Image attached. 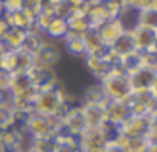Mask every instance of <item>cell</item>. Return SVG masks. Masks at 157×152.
I'll use <instances>...</instances> for the list:
<instances>
[{
    "mask_svg": "<svg viewBox=\"0 0 157 152\" xmlns=\"http://www.w3.org/2000/svg\"><path fill=\"white\" fill-rule=\"evenodd\" d=\"M103 91H105L108 100H118V101H127L132 95V88L128 83V76L122 73L120 69H113L105 80L100 81Z\"/></svg>",
    "mask_w": 157,
    "mask_h": 152,
    "instance_id": "cell-1",
    "label": "cell"
},
{
    "mask_svg": "<svg viewBox=\"0 0 157 152\" xmlns=\"http://www.w3.org/2000/svg\"><path fill=\"white\" fill-rule=\"evenodd\" d=\"M63 96H64V86L61 84V81L52 88L37 91L34 100V111L41 115H48V117H54Z\"/></svg>",
    "mask_w": 157,
    "mask_h": 152,
    "instance_id": "cell-2",
    "label": "cell"
},
{
    "mask_svg": "<svg viewBox=\"0 0 157 152\" xmlns=\"http://www.w3.org/2000/svg\"><path fill=\"white\" fill-rule=\"evenodd\" d=\"M61 122L56 120L54 117H48V115H41L32 111L29 115L25 130L29 132L32 138H44V137H56L59 132Z\"/></svg>",
    "mask_w": 157,
    "mask_h": 152,
    "instance_id": "cell-3",
    "label": "cell"
},
{
    "mask_svg": "<svg viewBox=\"0 0 157 152\" xmlns=\"http://www.w3.org/2000/svg\"><path fill=\"white\" fill-rule=\"evenodd\" d=\"M154 127H157V115H130L122 125L120 134L125 137H145Z\"/></svg>",
    "mask_w": 157,
    "mask_h": 152,
    "instance_id": "cell-4",
    "label": "cell"
},
{
    "mask_svg": "<svg viewBox=\"0 0 157 152\" xmlns=\"http://www.w3.org/2000/svg\"><path fill=\"white\" fill-rule=\"evenodd\" d=\"M61 63V47L54 41H48L41 46V49L34 54V64L48 69H56V66Z\"/></svg>",
    "mask_w": 157,
    "mask_h": 152,
    "instance_id": "cell-5",
    "label": "cell"
},
{
    "mask_svg": "<svg viewBox=\"0 0 157 152\" xmlns=\"http://www.w3.org/2000/svg\"><path fill=\"white\" fill-rule=\"evenodd\" d=\"M128 83L132 91L157 90V71L140 66L128 74Z\"/></svg>",
    "mask_w": 157,
    "mask_h": 152,
    "instance_id": "cell-6",
    "label": "cell"
},
{
    "mask_svg": "<svg viewBox=\"0 0 157 152\" xmlns=\"http://www.w3.org/2000/svg\"><path fill=\"white\" fill-rule=\"evenodd\" d=\"M108 137L101 127L98 128H86L81 135H79V147L83 152H103V149L108 144Z\"/></svg>",
    "mask_w": 157,
    "mask_h": 152,
    "instance_id": "cell-7",
    "label": "cell"
},
{
    "mask_svg": "<svg viewBox=\"0 0 157 152\" xmlns=\"http://www.w3.org/2000/svg\"><path fill=\"white\" fill-rule=\"evenodd\" d=\"M83 68H85L86 74L98 83L113 71V66L105 56H85L83 57Z\"/></svg>",
    "mask_w": 157,
    "mask_h": 152,
    "instance_id": "cell-8",
    "label": "cell"
},
{
    "mask_svg": "<svg viewBox=\"0 0 157 152\" xmlns=\"http://www.w3.org/2000/svg\"><path fill=\"white\" fill-rule=\"evenodd\" d=\"M29 78L32 81V86L37 91L41 90H48V88H52L59 83V78L56 74L54 69H48V68H41V66H32L31 69L27 71Z\"/></svg>",
    "mask_w": 157,
    "mask_h": 152,
    "instance_id": "cell-9",
    "label": "cell"
},
{
    "mask_svg": "<svg viewBox=\"0 0 157 152\" xmlns=\"http://www.w3.org/2000/svg\"><path fill=\"white\" fill-rule=\"evenodd\" d=\"M86 130V122H85V117L81 113V107H75L64 118L61 120V127H59V132L63 134H68V135H73V137H78Z\"/></svg>",
    "mask_w": 157,
    "mask_h": 152,
    "instance_id": "cell-10",
    "label": "cell"
},
{
    "mask_svg": "<svg viewBox=\"0 0 157 152\" xmlns=\"http://www.w3.org/2000/svg\"><path fill=\"white\" fill-rule=\"evenodd\" d=\"M103 115H105V122L120 127L130 117V107L127 101L108 100L103 105Z\"/></svg>",
    "mask_w": 157,
    "mask_h": 152,
    "instance_id": "cell-11",
    "label": "cell"
},
{
    "mask_svg": "<svg viewBox=\"0 0 157 152\" xmlns=\"http://www.w3.org/2000/svg\"><path fill=\"white\" fill-rule=\"evenodd\" d=\"M130 36L133 39L137 53H145V51H150V49H157V30L137 25L133 30H130Z\"/></svg>",
    "mask_w": 157,
    "mask_h": 152,
    "instance_id": "cell-12",
    "label": "cell"
},
{
    "mask_svg": "<svg viewBox=\"0 0 157 152\" xmlns=\"http://www.w3.org/2000/svg\"><path fill=\"white\" fill-rule=\"evenodd\" d=\"M108 101L105 91H103L101 84L98 81H93V83H88L83 91L79 93V105H95V107H101Z\"/></svg>",
    "mask_w": 157,
    "mask_h": 152,
    "instance_id": "cell-13",
    "label": "cell"
},
{
    "mask_svg": "<svg viewBox=\"0 0 157 152\" xmlns=\"http://www.w3.org/2000/svg\"><path fill=\"white\" fill-rule=\"evenodd\" d=\"M85 17L91 29H98L101 24H105L106 20L112 19L105 3H95V2H90V0L85 3Z\"/></svg>",
    "mask_w": 157,
    "mask_h": 152,
    "instance_id": "cell-14",
    "label": "cell"
},
{
    "mask_svg": "<svg viewBox=\"0 0 157 152\" xmlns=\"http://www.w3.org/2000/svg\"><path fill=\"white\" fill-rule=\"evenodd\" d=\"M9 91L12 96H24V95H32L37 93L32 81L27 73H14L10 74V83H9Z\"/></svg>",
    "mask_w": 157,
    "mask_h": 152,
    "instance_id": "cell-15",
    "label": "cell"
},
{
    "mask_svg": "<svg viewBox=\"0 0 157 152\" xmlns=\"http://www.w3.org/2000/svg\"><path fill=\"white\" fill-rule=\"evenodd\" d=\"M95 30L98 32V36L101 37V41L105 42L106 47H110L120 36H122L123 32H125V30H123V27H122V24L118 22V19L106 20L105 24H101V25H100L98 29H95Z\"/></svg>",
    "mask_w": 157,
    "mask_h": 152,
    "instance_id": "cell-16",
    "label": "cell"
},
{
    "mask_svg": "<svg viewBox=\"0 0 157 152\" xmlns=\"http://www.w3.org/2000/svg\"><path fill=\"white\" fill-rule=\"evenodd\" d=\"M63 47H64L66 54H68L71 59H83L86 56L85 51V42H83V36H76V34L68 32V36L61 41Z\"/></svg>",
    "mask_w": 157,
    "mask_h": 152,
    "instance_id": "cell-17",
    "label": "cell"
},
{
    "mask_svg": "<svg viewBox=\"0 0 157 152\" xmlns=\"http://www.w3.org/2000/svg\"><path fill=\"white\" fill-rule=\"evenodd\" d=\"M83 42H85L86 56H105L108 51V47L105 46V42L101 41V37L98 36L95 29H90L83 36Z\"/></svg>",
    "mask_w": 157,
    "mask_h": 152,
    "instance_id": "cell-18",
    "label": "cell"
},
{
    "mask_svg": "<svg viewBox=\"0 0 157 152\" xmlns=\"http://www.w3.org/2000/svg\"><path fill=\"white\" fill-rule=\"evenodd\" d=\"M66 22H68L69 32L76 34V36H85V34L91 29L90 24H88V20H86V17H85V5L76 7V9L73 10V15L69 17Z\"/></svg>",
    "mask_w": 157,
    "mask_h": 152,
    "instance_id": "cell-19",
    "label": "cell"
},
{
    "mask_svg": "<svg viewBox=\"0 0 157 152\" xmlns=\"http://www.w3.org/2000/svg\"><path fill=\"white\" fill-rule=\"evenodd\" d=\"M69 29H68V22L64 19H59V17H54V19L49 22V25L46 27L44 30V37L48 41H54V42H61L66 36H68Z\"/></svg>",
    "mask_w": 157,
    "mask_h": 152,
    "instance_id": "cell-20",
    "label": "cell"
},
{
    "mask_svg": "<svg viewBox=\"0 0 157 152\" xmlns=\"http://www.w3.org/2000/svg\"><path fill=\"white\" fill-rule=\"evenodd\" d=\"M115 142H118L125 152H147L150 145H154L145 137H125L122 134H118Z\"/></svg>",
    "mask_w": 157,
    "mask_h": 152,
    "instance_id": "cell-21",
    "label": "cell"
},
{
    "mask_svg": "<svg viewBox=\"0 0 157 152\" xmlns=\"http://www.w3.org/2000/svg\"><path fill=\"white\" fill-rule=\"evenodd\" d=\"M81 107V113L85 117L86 128H98L105 122V115H103L101 107H95V105H79Z\"/></svg>",
    "mask_w": 157,
    "mask_h": 152,
    "instance_id": "cell-22",
    "label": "cell"
},
{
    "mask_svg": "<svg viewBox=\"0 0 157 152\" xmlns=\"http://www.w3.org/2000/svg\"><path fill=\"white\" fill-rule=\"evenodd\" d=\"M4 19H5V22L9 24V27L21 29V30H25V32L32 30V27H34V20H32L29 15H25L22 10H19V12H12V14H5Z\"/></svg>",
    "mask_w": 157,
    "mask_h": 152,
    "instance_id": "cell-23",
    "label": "cell"
},
{
    "mask_svg": "<svg viewBox=\"0 0 157 152\" xmlns=\"http://www.w3.org/2000/svg\"><path fill=\"white\" fill-rule=\"evenodd\" d=\"M110 51H113L118 57H125V56H128V54L135 53L137 49H135V44H133V39H132V36H130V32H123L122 36L110 46Z\"/></svg>",
    "mask_w": 157,
    "mask_h": 152,
    "instance_id": "cell-24",
    "label": "cell"
},
{
    "mask_svg": "<svg viewBox=\"0 0 157 152\" xmlns=\"http://www.w3.org/2000/svg\"><path fill=\"white\" fill-rule=\"evenodd\" d=\"M54 152H81L79 147V138L73 135L58 132L56 134V149Z\"/></svg>",
    "mask_w": 157,
    "mask_h": 152,
    "instance_id": "cell-25",
    "label": "cell"
},
{
    "mask_svg": "<svg viewBox=\"0 0 157 152\" xmlns=\"http://www.w3.org/2000/svg\"><path fill=\"white\" fill-rule=\"evenodd\" d=\"M44 42H46V37L42 36L41 32H37V30L32 29V30H29V32H25V37H24V42H22L21 51L34 56V54L41 49V46Z\"/></svg>",
    "mask_w": 157,
    "mask_h": 152,
    "instance_id": "cell-26",
    "label": "cell"
},
{
    "mask_svg": "<svg viewBox=\"0 0 157 152\" xmlns=\"http://www.w3.org/2000/svg\"><path fill=\"white\" fill-rule=\"evenodd\" d=\"M139 9H133V7H125V9L120 10L118 14V22L122 24L123 30L125 32H130V30H133L137 25H139Z\"/></svg>",
    "mask_w": 157,
    "mask_h": 152,
    "instance_id": "cell-27",
    "label": "cell"
},
{
    "mask_svg": "<svg viewBox=\"0 0 157 152\" xmlns=\"http://www.w3.org/2000/svg\"><path fill=\"white\" fill-rule=\"evenodd\" d=\"M24 37H25V30L10 27L9 32L5 34V37H4V42H5V46H7L9 51H21Z\"/></svg>",
    "mask_w": 157,
    "mask_h": 152,
    "instance_id": "cell-28",
    "label": "cell"
},
{
    "mask_svg": "<svg viewBox=\"0 0 157 152\" xmlns=\"http://www.w3.org/2000/svg\"><path fill=\"white\" fill-rule=\"evenodd\" d=\"M19 63V51H7L0 56V69L9 74H14L17 71Z\"/></svg>",
    "mask_w": 157,
    "mask_h": 152,
    "instance_id": "cell-29",
    "label": "cell"
},
{
    "mask_svg": "<svg viewBox=\"0 0 157 152\" xmlns=\"http://www.w3.org/2000/svg\"><path fill=\"white\" fill-rule=\"evenodd\" d=\"M139 25L157 30V9H145L139 12Z\"/></svg>",
    "mask_w": 157,
    "mask_h": 152,
    "instance_id": "cell-30",
    "label": "cell"
},
{
    "mask_svg": "<svg viewBox=\"0 0 157 152\" xmlns=\"http://www.w3.org/2000/svg\"><path fill=\"white\" fill-rule=\"evenodd\" d=\"M31 147L36 152H54L56 149V137H44V138H32Z\"/></svg>",
    "mask_w": 157,
    "mask_h": 152,
    "instance_id": "cell-31",
    "label": "cell"
},
{
    "mask_svg": "<svg viewBox=\"0 0 157 152\" xmlns=\"http://www.w3.org/2000/svg\"><path fill=\"white\" fill-rule=\"evenodd\" d=\"M42 7H44V0H24L22 12L34 20L36 17H37V14L42 10Z\"/></svg>",
    "mask_w": 157,
    "mask_h": 152,
    "instance_id": "cell-32",
    "label": "cell"
},
{
    "mask_svg": "<svg viewBox=\"0 0 157 152\" xmlns=\"http://www.w3.org/2000/svg\"><path fill=\"white\" fill-rule=\"evenodd\" d=\"M140 66L157 71V49H150L145 53H140Z\"/></svg>",
    "mask_w": 157,
    "mask_h": 152,
    "instance_id": "cell-33",
    "label": "cell"
},
{
    "mask_svg": "<svg viewBox=\"0 0 157 152\" xmlns=\"http://www.w3.org/2000/svg\"><path fill=\"white\" fill-rule=\"evenodd\" d=\"M32 66H34V56L24 53V51H19V63L15 73H27Z\"/></svg>",
    "mask_w": 157,
    "mask_h": 152,
    "instance_id": "cell-34",
    "label": "cell"
},
{
    "mask_svg": "<svg viewBox=\"0 0 157 152\" xmlns=\"http://www.w3.org/2000/svg\"><path fill=\"white\" fill-rule=\"evenodd\" d=\"M12 123V108L0 107V130L9 128Z\"/></svg>",
    "mask_w": 157,
    "mask_h": 152,
    "instance_id": "cell-35",
    "label": "cell"
},
{
    "mask_svg": "<svg viewBox=\"0 0 157 152\" xmlns=\"http://www.w3.org/2000/svg\"><path fill=\"white\" fill-rule=\"evenodd\" d=\"M4 5L5 14H12V12H19L24 7V0H0Z\"/></svg>",
    "mask_w": 157,
    "mask_h": 152,
    "instance_id": "cell-36",
    "label": "cell"
},
{
    "mask_svg": "<svg viewBox=\"0 0 157 152\" xmlns=\"http://www.w3.org/2000/svg\"><path fill=\"white\" fill-rule=\"evenodd\" d=\"M73 5H69L68 2H64V3H61V5H58V7H54V12H56V17H59V19H64V20H68L69 17L73 15Z\"/></svg>",
    "mask_w": 157,
    "mask_h": 152,
    "instance_id": "cell-37",
    "label": "cell"
},
{
    "mask_svg": "<svg viewBox=\"0 0 157 152\" xmlns=\"http://www.w3.org/2000/svg\"><path fill=\"white\" fill-rule=\"evenodd\" d=\"M0 107H9L12 108V95L9 90L0 91Z\"/></svg>",
    "mask_w": 157,
    "mask_h": 152,
    "instance_id": "cell-38",
    "label": "cell"
},
{
    "mask_svg": "<svg viewBox=\"0 0 157 152\" xmlns=\"http://www.w3.org/2000/svg\"><path fill=\"white\" fill-rule=\"evenodd\" d=\"M9 83H10V74L0 69V91L9 90Z\"/></svg>",
    "mask_w": 157,
    "mask_h": 152,
    "instance_id": "cell-39",
    "label": "cell"
},
{
    "mask_svg": "<svg viewBox=\"0 0 157 152\" xmlns=\"http://www.w3.org/2000/svg\"><path fill=\"white\" fill-rule=\"evenodd\" d=\"M103 152H125V150H123V147L118 144V142L112 140V142L106 144V147L103 149Z\"/></svg>",
    "mask_w": 157,
    "mask_h": 152,
    "instance_id": "cell-40",
    "label": "cell"
},
{
    "mask_svg": "<svg viewBox=\"0 0 157 152\" xmlns=\"http://www.w3.org/2000/svg\"><path fill=\"white\" fill-rule=\"evenodd\" d=\"M145 9H157V0H142L139 10H145Z\"/></svg>",
    "mask_w": 157,
    "mask_h": 152,
    "instance_id": "cell-41",
    "label": "cell"
},
{
    "mask_svg": "<svg viewBox=\"0 0 157 152\" xmlns=\"http://www.w3.org/2000/svg\"><path fill=\"white\" fill-rule=\"evenodd\" d=\"M9 29H10L9 24L5 22V19L2 17V19H0V41H4V37H5V34L9 32Z\"/></svg>",
    "mask_w": 157,
    "mask_h": 152,
    "instance_id": "cell-42",
    "label": "cell"
},
{
    "mask_svg": "<svg viewBox=\"0 0 157 152\" xmlns=\"http://www.w3.org/2000/svg\"><path fill=\"white\" fill-rule=\"evenodd\" d=\"M66 2H68L69 5H73V9H76V7H83L88 0H66Z\"/></svg>",
    "mask_w": 157,
    "mask_h": 152,
    "instance_id": "cell-43",
    "label": "cell"
},
{
    "mask_svg": "<svg viewBox=\"0 0 157 152\" xmlns=\"http://www.w3.org/2000/svg\"><path fill=\"white\" fill-rule=\"evenodd\" d=\"M108 2H112L113 5H117L118 9H125V7H128L127 5V0H108Z\"/></svg>",
    "mask_w": 157,
    "mask_h": 152,
    "instance_id": "cell-44",
    "label": "cell"
},
{
    "mask_svg": "<svg viewBox=\"0 0 157 152\" xmlns=\"http://www.w3.org/2000/svg\"><path fill=\"white\" fill-rule=\"evenodd\" d=\"M140 2H142V0H127V5H128V7H133V9H139V7H140Z\"/></svg>",
    "mask_w": 157,
    "mask_h": 152,
    "instance_id": "cell-45",
    "label": "cell"
},
{
    "mask_svg": "<svg viewBox=\"0 0 157 152\" xmlns=\"http://www.w3.org/2000/svg\"><path fill=\"white\" fill-rule=\"evenodd\" d=\"M46 3H49V5H52V7H58V5H61V3H64L66 0H44Z\"/></svg>",
    "mask_w": 157,
    "mask_h": 152,
    "instance_id": "cell-46",
    "label": "cell"
},
{
    "mask_svg": "<svg viewBox=\"0 0 157 152\" xmlns=\"http://www.w3.org/2000/svg\"><path fill=\"white\" fill-rule=\"evenodd\" d=\"M7 46H5V42H4V41H0V56H2V54H4V53H7Z\"/></svg>",
    "mask_w": 157,
    "mask_h": 152,
    "instance_id": "cell-47",
    "label": "cell"
},
{
    "mask_svg": "<svg viewBox=\"0 0 157 152\" xmlns=\"http://www.w3.org/2000/svg\"><path fill=\"white\" fill-rule=\"evenodd\" d=\"M5 15V10H4V5H2V2H0V19Z\"/></svg>",
    "mask_w": 157,
    "mask_h": 152,
    "instance_id": "cell-48",
    "label": "cell"
},
{
    "mask_svg": "<svg viewBox=\"0 0 157 152\" xmlns=\"http://www.w3.org/2000/svg\"><path fill=\"white\" fill-rule=\"evenodd\" d=\"M90 2H95V3H106L108 0H90Z\"/></svg>",
    "mask_w": 157,
    "mask_h": 152,
    "instance_id": "cell-49",
    "label": "cell"
},
{
    "mask_svg": "<svg viewBox=\"0 0 157 152\" xmlns=\"http://www.w3.org/2000/svg\"><path fill=\"white\" fill-rule=\"evenodd\" d=\"M22 152H36V150L32 147H29V149H25V150H22Z\"/></svg>",
    "mask_w": 157,
    "mask_h": 152,
    "instance_id": "cell-50",
    "label": "cell"
},
{
    "mask_svg": "<svg viewBox=\"0 0 157 152\" xmlns=\"http://www.w3.org/2000/svg\"><path fill=\"white\" fill-rule=\"evenodd\" d=\"M81 152H83V150H81Z\"/></svg>",
    "mask_w": 157,
    "mask_h": 152,
    "instance_id": "cell-51",
    "label": "cell"
}]
</instances>
